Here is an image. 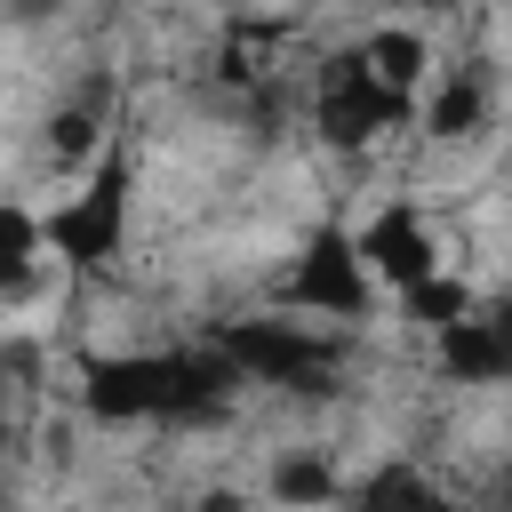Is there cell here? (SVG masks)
Listing matches in <instances>:
<instances>
[{
    "mask_svg": "<svg viewBox=\"0 0 512 512\" xmlns=\"http://www.w3.org/2000/svg\"><path fill=\"white\" fill-rule=\"evenodd\" d=\"M128 200H136V168H128V152H96L88 160V176H80V192H64L48 216H40V248L56 256V264H72V272H104L120 248H128Z\"/></svg>",
    "mask_w": 512,
    "mask_h": 512,
    "instance_id": "6da1fadb",
    "label": "cell"
},
{
    "mask_svg": "<svg viewBox=\"0 0 512 512\" xmlns=\"http://www.w3.org/2000/svg\"><path fill=\"white\" fill-rule=\"evenodd\" d=\"M80 408L96 424H200L176 352H96V360H80Z\"/></svg>",
    "mask_w": 512,
    "mask_h": 512,
    "instance_id": "7a4b0ae2",
    "label": "cell"
},
{
    "mask_svg": "<svg viewBox=\"0 0 512 512\" xmlns=\"http://www.w3.org/2000/svg\"><path fill=\"white\" fill-rule=\"evenodd\" d=\"M216 344L232 352L240 384H280V392H328L336 384V344L304 312H288V320H232Z\"/></svg>",
    "mask_w": 512,
    "mask_h": 512,
    "instance_id": "3957f363",
    "label": "cell"
},
{
    "mask_svg": "<svg viewBox=\"0 0 512 512\" xmlns=\"http://www.w3.org/2000/svg\"><path fill=\"white\" fill-rule=\"evenodd\" d=\"M280 304L304 312V320H336V328H344V320H360V312L376 304V280L360 272V256H352L344 232H320V240H304V256L288 264Z\"/></svg>",
    "mask_w": 512,
    "mask_h": 512,
    "instance_id": "277c9868",
    "label": "cell"
},
{
    "mask_svg": "<svg viewBox=\"0 0 512 512\" xmlns=\"http://www.w3.org/2000/svg\"><path fill=\"white\" fill-rule=\"evenodd\" d=\"M344 240H352L360 272H368V280H384L392 296H400L408 280H424V272H440V264H448V256H440V240H432V224H424V208H408V200L368 208V216H360V232H344Z\"/></svg>",
    "mask_w": 512,
    "mask_h": 512,
    "instance_id": "5b68a950",
    "label": "cell"
},
{
    "mask_svg": "<svg viewBox=\"0 0 512 512\" xmlns=\"http://www.w3.org/2000/svg\"><path fill=\"white\" fill-rule=\"evenodd\" d=\"M408 112H416V104H408L400 88L368 80V72H360V56H344V64L328 72L320 104H312V120H320V136H328V144H376V136L408 128Z\"/></svg>",
    "mask_w": 512,
    "mask_h": 512,
    "instance_id": "8992f818",
    "label": "cell"
},
{
    "mask_svg": "<svg viewBox=\"0 0 512 512\" xmlns=\"http://www.w3.org/2000/svg\"><path fill=\"white\" fill-rule=\"evenodd\" d=\"M432 344H440L448 384H504V376H512V336H504V320L480 312V304H472L464 320L432 328Z\"/></svg>",
    "mask_w": 512,
    "mask_h": 512,
    "instance_id": "52a82bcc",
    "label": "cell"
},
{
    "mask_svg": "<svg viewBox=\"0 0 512 512\" xmlns=\"http://www.w3.org/2000/svg\"><path fill=\"white\" fill-rule=\"evenodd\" d=\"M352 56H360V72H368V80H384V88H400V96H408V88L424 80V64H432V40H424L416 24H376Z\"/></svg>",
    "mask_w": 512,
    "mask_h": 512,
    "instance_id": "ba28073f",
    "label": "cell"
},
{
    "mask_svg": "<svg viewBox=\"0 0 512 512\" xmlns=\"http://www.w3.org/2000/svg\"><path fill=\"white\" fill-rule=\"evenodd\" d=\"M336 496H344V480H336L328 448H280V456H272V504H288V512H328Z\"/></svg>",
    "mask_w": 512,
    "mask_h": 512,
    "instance_id": "9c48e42d",
    "label": "cell"
},
{
    "mask_svg": "<svg viewBox=\"0 0 512 512\" xmlns=\"http://www.w3.org/2000/svg\"><path fill=\"white\" fill-rule=\"evenodd\" d=\"M352 512H456V504L432 488V472H416L408 456H392V464H376V472L360 480Z\"/></svg>",
    "mask_w": 512,
    "mask_h": 512,
    "instance_id": "30bf717a",
    "label": "cell"
},
{
    "mask_svg": "<svg viewBox=\"0 0 512 512\" xmlns=\"http://www.w3.org/2000/svg\"><path fill=\"white\" fill-rule=\"evenodd\" d=\"M480 120H488V80H480V72H448V80L424 96V136H440V144L480 136Z\"/></svg>",
    "mask_w": 512,
    "mask_h": 512,
    "instance_id": "8fae6325",
    "label": "cell"
},
{
    "mask_svg": "<svg viewBox=\"0 0 512 512\" xmlns=\"http://www.w3.org/2000/svg\"><path fill=\"white\" fill-rule=\"evenodd\" d=\"M40 216L24 200H0V296H32L40 288Z\"/></svg>",
    "mask_w": 512,
    "mask_h": 512,
    "instance_id": "7c38bea8",
    "label": "cell"
},
{
    "mask_svg": "<svg viewBox=\"0 0 512 512\" xmlns=\"http://www.w3.org/2000/svg\"><path fill=\"white\" fill-rule=\"evenodd\" d=\"M472 304H480V296H472V280H464V272H448V264L400 288V320H416V328H448V320H464Z\"/></svg>",
    "mask_w": 512,
    "mask_h": 512,
    "instance_id": "4fadbf2b",
    "label": "cell"
},
{
    "mask_svg": "<svg viewBox=\"0 0 512 512\" xmlns=\"http://www.w3.org/2000/svg\"><path fill=\"white\" fill-rule=\"evenodd\" d=\"M104 152V128H96V112H56L48 120V160H64V168H88Z\"/></svg>",
    "mask_w": 512,
    "mask_h": 512,
    "instance_id": "5bb4252c",
    "label": "cell"
},
{
    "mask_svg": "<svg viewBox=\"0 0 512 512\" xmlns=\"http://www.w3.org/2000/svg\"><path fill=\"white\" fill-rule=\"evenodd\" d=\"M192 512H256V504H248L240 488H200V496H192Z\"/></svg>",
    "mask_w": 512,
    "mask_h": 512,
    "instance_id": "9a60e30c",
    "label": "cell"
},
{
    "mask_svg": "<svg viewBox=\"0 0 512 512\" xmlns=\"http://www.w3.org/2000/svg\"><path fill=\"white\" fill-rule=\"evenodd\" d=\"M56 8H64V0H8V16H16V24H40V16H56Z\"/></svg>",
    "mask_w": 512,
    "mask_h": 512,
    "instance_id": "2e32d148",
    "label": "cell"
},
{
    "mask_svg": "<svg viewBox=\"0 0 512 512\" xmlns=\"http://www.w3.org/2000/svg\"><path fill=\"white\" fill-rule=\"evenodd\" d=\"M432 8H456V0H432Z\"/></svg>",
    "mask_w": 512,
    "mask_h": 512,
    "instance_id": "e0dca14e",
    "label": "cell"
}]
</instances>
